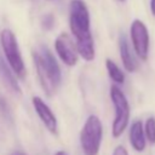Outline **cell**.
<instances>
[{
	"label": "cell",
	"instance_id": "obj_12",
	"mask_svg": "<svg viewBox=\"0 0 155 155\" xmlns=\"http://www.w3.org/2000/svg\"><path fill=\"white\" fill-rule=\"evenodd\" d=\"M105 68L108 70V74H109V78L115 82V84H124L125 82V74L124 71L117 67V64L115 62H113L111 59H107L105 61Z\"/></svg>",
	"mask_w": 155,
	"mask_h": 155
},
{
	"label": "cell",
	"instance_id": "obj_9",
	"mask_svg": "<svg viewBox=\"0 0 155 155\" xmlns=\"http://www.w3.org/2000/svg\"><path fill=\"white\" fill-rule=\"evenodd\" d=\"M119 52H120V58H121V62L124 64V68L130 73L136 71L138 68V63L134 59L133 54L131 53L128 41L124 34H121L119 38Z\"/></svg>",
	"mask_w": 155,
	"mask_h": 155
},
{
	"label": "cell",
	"instance_id": "obj_6",
	"mask_svg": "<svg viewBox=\"0 0 155 155\" xmlns=\"http://www.w3.org/2000/svg\"><path fill=\"white\" fill-rule=\"evenodd\" d=\"M130 35L136 54L142 61H147L149 56V45H150L147 25L140 19H134L130 28Z\"/></svg>",
	"mask_w": 155,
	"mask_h": 155
},
{
	"label": "cell",
	"instance_id": "obj_18",
	"mask_svg": "<svg viewBox=\"0 0 155 155\" xmlns=\"http://www.w3.org/2000/svg\"><path fill=\"white\" fill-rule=\"evenodd\" d=\"M11 155H25L24 153H22V151H13Z\"/></svg>",
	"mask_w": 155,
	"mask_h": 155
},
{
	"label": "cell",
	"instance_id": "obj_7",
	"mask_svg": "<svg viewBox=\"0 0 155 155\" xmlns=\"http://www.w3.org/2000/svg\"><path fill=\"white\" fill-rule=\"evenodd\" d=\"M54 50L61 58V61L68 65L74 67L78 63V50L76 45L73 44L71 39L65 34L62 33L56 40H54Z\"/></svg>",
	"mask_w": 155,
	"mask_h": 155
},
{
	"label": "cell",
	"instance_id": "obj_11",
	"mask_svg": "<svg viewBox=\"0 0 155 155\" xmlns=\"http://www.w3.org/2000/svg\"><path fill=\"white\" fill-rule=\"evenodd\" d=\"M10 64L7 63V61H5L1 56H0V78L2 80V82L10 88L12 90L13 92L16 93H21V88H19V85H18V81L17 79L18 78H15V73L12 69H10Z\"/></svg>",
	"mask_w": 155,
	"mask_h": 155
},
{
	"label": "cell",
	"instance_id": "obj_1",
	"mask_svg": "<svg viewBox=\"0 0 155 155\" xmlns=\"http://www.w3.org/2000/svg\"><path fill=\"white\" fill-rule=\"evenodd\" d=\"M69 27L79 54L87 62L94 59V42L91 34V19L82 0H71L69 5Z\"/></svg>",
	"mask_w": 155,
	"mask_h": 155
},
{
	"label": "cell",
	"instance_id": "obj_15",
	"mask_svg": "<svg viewBox=\"0 0 155 155\" xmlns=\"http://www.w3.org/2000/svg\"><path fill=\"white\" fill-rule=\"evenodd\" d=\"M113 155H128V151L126 150V148L124 145H117L114 151H113Z\"/></svg>",
	"mask_w": 155,
	"mask_h": 155
},
{
	"label": "cell",
	"instance_id": "obj_16",
	"mask_svg": "<svg viewBox=\"0 0 155 155\" xmlns=\"http://www.w3.org/2000/svg\"><path fill=\"white\" fill-rule=\"evenodd\" d=\"M150 11L155 16V0H150Z\"/></svg>",
	"mask_w": 155,
	"mask_h": 155
},
{
	"label": "cell",
	"instance_id": "obj_8",
	"mask_svg": "<svg viewBox=\"0 0 155 155\" xmlns=\"http://www.w3.org/2000/svg\"><path fill=\"white\" fill-rule=\"evenodd\" d=\"M33 107L35 109V113L38 114L39 119L42 121L45 127L53 134H57L58 132V124L57 119L53 114V111L47 107V104L40 98V97H33Z\"/></svg>",
	"mask_w": 155,
	"mask_h": 155
},
{
	"label": "cell",
	"instance_id": "obj_17",
	"mask_svg": "<svg viewBox=\"0 0 155 155\" xmlns=\"http://www.w3.org/2000/svg\"><path fill=\"white\" fill-rule=\"evenodd\" d=\"M54 155H68V153L64 151V150H58V151H56Z\"/></svg>",
	"mask_w": 155,
	"mask_h": 155
},
{
	"label": "cell",
	"instance_id": "obj_13",
	"mask_svg": "<svg viewBox=\"0 0 155 155\" xmlns=\"http://www.w3.org/2000/svg\"><path fill=\"white\" fill-rule=\"evenodd\" d=\"M144 131H145V137L148 142L150 144H155V117L150 116L147 119Z\"/></svg>",
	"mask_w": 155,
	"mask_h": 155
},
{
	"label": "cell",
	"instance_id": "obj_14",
	"mask_svg": "<svg viewBox=\"0 0 155 155\" xmlns=\"http://www.w3.org/2000/svg\"><path fill=\"white\" fill-rule=\"evenodd\" d=\"M54 24V17L52 15H45L41 19V25L45 30H51Z\"/></svg>",
	"mask_w": 155,
	"mask_h": 155
},
{
	"label": "cell",
	"instance_id": "obj_3",
	"mask_svg": "<svg viewBox=\"0 0 155 155\" xmlns=\"http://www.w3.org/2000/svg\"><path fill=\"white\" fill-rule=\"evenodd\" d=\"M0 41H1V47L4 51L5 58L10 64L11 69L13 70L16 78L24 79L27 70H25V64L22 58L19 47H18L16 35L10 29H2L0 34Z\"/></svg>",
	"mask_w": 155,
	"mask_h": 155
},
{
	"label": "cell",
	"instance_id": "obj_10",
	"mask_svg": "<svg viewBox=\"0 0 155 155\" xmlns=\"http://www.w3.org/2000/svg\"><path fill=\"white\" fill-rule=\"evenodd\" d=\"M145 131L142 121L137 120L131 125L130 128V143L136 151H143L145 149Z\"/></svg>",
	"mask_w": 155,
	"mask_h": 155
},
{
	"label": "cell",
	"instance_id": "obj_4",
	"mask_svg": "<svg viewBox=\"0 0 155 155\" xmlns=\"http://www.w3.org/2000/svg\"><path fill=\"white\" fill-rule=\"evenodd\" d=\"M110 99L115 109V117L111 126V133L114 138H119L128 126L130 104L125 93L116 85H113L110 87Z\"/></svg>",
	"mask_w": 155,
	"mask_h": 155
},
{
	"label": "cell",
	"instance_id": "obj_5",
	"mask_svg": "<svg viewBox=\"0 0 155 155\" xmlns=\"http://www.w3.org/2000/svg\"><path fill=\"white\" fill-rule=\"evenodd\" d=\"M33 62H34V65H35V70H36L40 85H41L45 94L47 97H52L56 93L57 88L59 87L61 82L51 73V70L46 65V63H45V61H44L39 50L33 51Z\"/></svg>",
	"mask_w": 155,
	"mask_h": 155
},
{
	"label": "cell",
	"instance_id": "obj_2",
	"mask_svg": "<svg viewBox=\"0 0 155 155\" xmlns=\"http://www.w3.org/2000/svg\"><path fill=\"white\" fill-rule=\"evenodd\" d=\"M103 138V126L97 115H90L80 131V147L84 155H98Z\"/></svg>",
	"mask_w": 155,
	"mask_h": 155
},
{
	"label": "cell",
	"instance_id": "obj_19",
	"mask_svg": "<svg viewBox=\"0 0 155 155\" xmlns=\"http://www.w3.org/2000/svg\"><path fill=\"white\" fill-rule=\"evenodd\" d=\"M119 1H121V2H124V1H126V0H119Z\"/></svg>",
	"mask_w": 155,
	"mask_h": 155
}]
</instances>
